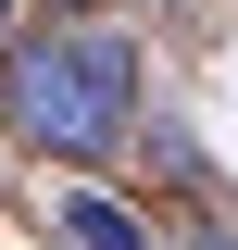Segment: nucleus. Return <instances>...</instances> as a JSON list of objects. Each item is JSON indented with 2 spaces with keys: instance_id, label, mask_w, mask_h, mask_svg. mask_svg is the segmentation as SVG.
Masks as SVG:
<instances>
[{
  "instance_id": "nucleus-1",
  "label": "nucleus",
  "mask_w": 238,
  "mask_h": 250,
  "mask_svg": "<svg viewBox=\"0 0 238 250\" xmlns=\"http://www.w3.org/2000/svg\"><path fill=\"white\" fill-rule=\"evenodd\" d=\"M0 100L50 163H113L125 125H138V50L113 25H50L0 50Z\"/></svg>"
},
{
  "instance_id": "nucleus-2",
  "label": "nucleus",
  "mask_w": 238,
  "mask_h": 250,
  "mask_svg": "<svg viewBox=\"0 0 238 250\" xmlns=\"http://www.w3.org/2000/svg\"><path fill=\"white\" fill-rule=\"evenodd\" d=\"M63 238H75V250H138V213L100 200V188H63Z\"/></svg>"
},
{
  "instance_id": "nucleus-3",
  "label": "nucleus",
  "mask_w": 238,
  "mask_h": 250,
  "mask_svg": "<svg viewBox=\"0 0 238 250\" xmlns=\"http://www.w3.org/2000/svg\"><path fill=\"white\" fill-rule=\"evenodd\" d=\"M150 175H201V138L188 125H150Z\"/></svg>"
},
{
  "instance_id": "nucleus-4",
  "label": "nucleus",
  "mask_w": 238,
  "mask_h": 250,
  "mask_svg": "<svg viewBox=\"0 0 238 250\" xmlns=\"http://www.w3.org/2000/svg\"><path fill=\"white\" fill-rule=\"evenodd\" d=\"M188 250H238V225H188Z\"/></svg>"
},
{
  "instance_id": "nucleus-5",
  "label": "nucleus",
  "mask_w": 238,
  "mask_h": 250,
  "mask_svg": "<svg viewBox=\"0 0 238 250\" xmlns=\"http://www.w3.org/2000/svg\"><path fill=\"white\" fill-rule=\"evenodd\" d=\"M50 13H63V25H88V0H50Z\"/></svg>"
},
{
  "instance_id": "nucleus-6",
  "label": "nucleus",
  "mask_w": 238,
  "mask_h": 250,
  "mask_svg": "<svg viewBox=\"0 0 238 250\" xmlns=\"http://www.w3.org/2000/svg\"><path fill=\"white\" fill-rule=\"evenodd\" d=\"M13 25H25V0H0V38H13Z\"/></svg>"
}]
</instances>
